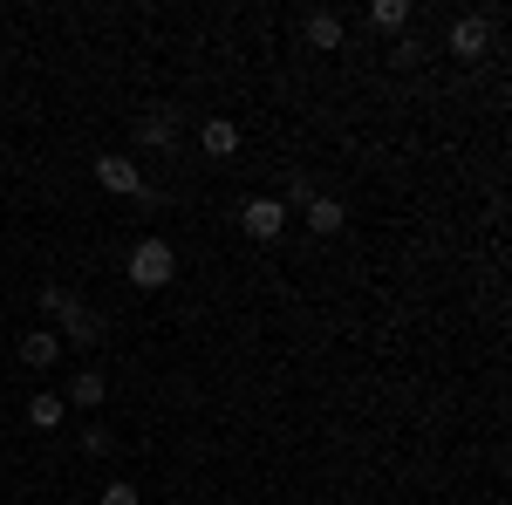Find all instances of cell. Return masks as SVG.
<instances>
[{
  "instance_id": "11",
  "label": "cell",
  "mask_w": 512,
  "mask_h": 505,
  "mask_svg": "<svg viewBox=\"0 0 512 505\" xmlns=\"http://www.w3.org/2000/svg\"><path fill=\"white\" fill-rule=\"evenodd\" d=\"M308 41L315 48H342V21L335 14H308Z\"/></svg>"
},
{
  "instance_id": "6",
  "label": "cell",
  "mask_w": 512,
  "mask_h": 505,
  "mask_svg": "<svg viewBox=\"0 0 512 505\" xmlns=\"http://www.w3.org/2000/svg\"><path fill=\"white\" fill-rule=\"evenodd\" d=\"M451 55H458V62H478V55H485V21H472V14L451 21Z\"/></svg>"
},
{
  "instance_id": "12",
  "label": "cell",
  "mask_w": 512,
  "mask_h": 505,
  "mask_svg": "<svg viewBox=\"0 0 512 505\" xmlns=\"http://www.w3.org/2000/svg\"><path fill=\"white\" fill-rule=\"evenodd\" d=\"M62 335H69V342H76V349H89V342H96V335H103V328H96V314H69V321H62Z\"/></svg>"
},
{
  "instance_id": "1",
  "label": "cell",
  "mask_w": 512,
  "mask_h": 505,
  "mask_svg": "<svg viewBox=\"0 0 512 505\" xmlns=\"http://www.w3.org/2000/svg\"><path fill=\"white\" fill-rule=\"evenodd\" d=\"M171 273H178V253H171L164 239H137V246H130V280H137L144 294L171 287Z\"/></svg>"
},
{
  "instance_id": "10",
  "label": "cell",
  "mask_w": 512,
  "mask_h": 505,
  "mask_svg": "<svg viewBox=\"0 0 512 505\" xmlns=\"http://www.w3.org/2000/svg\"><path fill=\"white\" fill-rule=\"evenodd\" d=\"M342 219H349V212H342L335 198H308V226H315V233H342Z\"/></svg>"
},
{
  "instance_id": "15",
  "label": "cell",
  "mask_w": 512,
  "mask_h": 505,
  "mask_svg": "<svg viewBox=\"0 0 512 505\" xmlns=\"http://www.w3.org/2000/svg\"><path fill=\"white\" fill-rule=\"evenodd\" d=\"M103 505H144V499H137V485H123V478H117V485H103Z\"/></svg>"
},
{
  "instance_id": "13",
  "label": "cell",
  "mask_w": 512,
  "mask_h": 505,
  "mask_svg": "<svg viewBox=\"0 0 512 505\" xmlns=\"http://www.w3.org/2000/svg\"><path fill=\"white\" fill-rule=\"evenodd\" d=\"M369 21H376V28H403V21H410V7H403V0H376V7H369Z\"/></svg>"
},
{
  "instance_id": "3",
  "label": "cell",
  "mask_w": 512,
  "mask_h": 505,
  "mask_svg": "<svg viewBox=\"0 0 512 505\" xmlns=\"http://www.w3.org/2000/svg\"><path fill=\"white\" fill-rule=\"evenodd\" d=\"M239 219H246V233H253V239H280V226H287V205H280V198H253Z\"/></svg>"
},
{
  "instance_id": "9",
  "label": "cell",
  "mask_w": 512,
  "mask_h": 505,
  "mask_svg": "<svg viewBox=\"0 0 512 505\" xmlns=\"http://www.w3.org/2000/svg\"><path fill=\"white\" fill-rule=\"evenodd\" d=\"M62 410H69V403H62V396H48V389L28 396V424H35V430H55V424H62Z\"/></svg>"
},
{
  "instance_id": "5",
  "label": "cell",
  "mask_w": 512,
  "mask_h": 505,
  "mask_svg": "<svg viewBox=\"0 0 512 505\" xmlns=\"http://www.w3.org/2000/svg\"><path fill=\"white\" fill-rule=\"evenodd\" d=\"M137 137H144L151 151H171V144H178V110H144Z\"/></svg>"
},
{
  "instance_id": "2",
  "label": "cell",
  "mask_w": 512,
  "mask_h": 505,
  "mask_svg": "<svg viewBox=\"0 0 512 505\" xmlns=\"http://www.w3.org/2000/svg\"><path fill=\"white\" fill-rule=\"evenodd\" d=\"M96 185H103V192H117V198H144V171H137V164H130V157H96Z\"/></svg>"
},
{
  "instance_id": "7",
  "label": "cell",
  "mask_w": 512,
  "mask_h": 505,
  "mask_svg": "<svg viewBox=\"0 0 512 505\" xmlns=\"http://www.w3.org/2000/svg\"><path fill=\"white\" fill-rule=\"evenodd\" d=\"M55 355H62V335H48V328H28V335H21V362H28V369H48Z\"/></svg>"
},
{
  "instance_id": "14",
  "label": "cell",
  "mask_w": 512,
  "mask_h": 505,
  "mask_svg": "<svg viewBox=\"0 0 512 505\" xmlns=\"http://www.w3.org/2000/svg\"><path fill=\"white\" fill-rule=\"evenodd\" d=\"M41 314H48V321H69V314H76V294L48 287V294H41Z\"/></svg>"
},
{
  "instance_id": "8",
  "label": "cell",
  "mask_w": 512,
  "mask_h": 505,
  "mask_svg": "<svg viewBox=\"0 0 512 505\" xmlns=\"http://www.w3.org/2000/svg\"><path fill=\"white\" fill-rule=\"evenodd\" d=\"M103 396H110V383H103V376H96V369H82L76 383H69V396H62V403H76V410H96V403H103Z\"/></svg>"
},
{
  "instance_id": "4",
  "label": "cell",
  "mask_w": 512,
  "mask_h": 505,
  "mask_svg": "<svg viewBox=\"0 0 512 505\" xmlns=\"http://www.w3.org/2000/svg\"><path fill=\"white\" fill-rule=\"evenodd\" d=\"M198 151L233 157V151H239V123H233V117H205V123H198Z\"/></svg>"
}]
</instances>
